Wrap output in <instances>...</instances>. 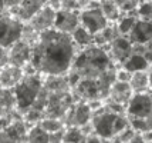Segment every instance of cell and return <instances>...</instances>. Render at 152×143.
Returning <instances> with one entry per match:
<instances>
[{"label":"cell","instance_id":"6da1fadb","mask_svg":"<svg viewBox=\"0 0 152 143\" xmlns=\"http://www.w3.org/2000/svg\"><path fill=\"white\" fill-rule=\"evenodd\" d=\"M78 46L71 34L63 33L57 29L41 32L33 44L30 64L43 76L67 75L73 66Z\"/></svg>","mask_w":152,"mask_h":143},{"label":"cell","instance_id":"7a4b0ae2","mask_svg":"<svg viewBox=\"0 0 152 143\" xmlns=\"http://www.w3.org/2000/svg\"><path fill=\"white\" fill-rule=\"evenodd\" d=\"M113 67H115V63L111 60L107 49L94 43L77 52L70 70L80 79H98L102 73Z\"/></svg>","mask_w":152,"mask_h":143},{"label":"cell","instance_id":"3957f363","mask_svg":"<svg viewBox=\"0 0 152 143\" xmlns=\"http://www.w3.org/2000/svg\"><path fill=\"white\" fill-rule=\"evenodd\" d=\"M93 132L99 137H102L105 142L114 140L122 130L129 126V120L126 115L115 113L113 110H108L105 106L95 110L91 119Z\"/></svg>","mask_w":152,"mask_h":143},{"label":"cell","instance_id":"277c9868","mask_svg":"<svg viewBox=\"0 0 152 143\" xmlns=\"http://www.w3.org/2000/svg\"><path fill=\"white\" fill-rule=\"evenodd\" d=\"M44 79L39 72H26L23 79L14 86V95L17 100V110L23 115L36 102L40 90L43 89Z\"/></svg>","mask_w":152,"mask_h":143},{"label":"cell","instance_id":"5b68a950","mask_svg":"<svg viewBox=\"0 0 152 143\" xmlns=\"http://www.w3.org/2000/svg\"><path fill=\"white\" fill-rule=\"evenodd\" d=\"M23 26L24 23L19 20L16 16H13L10 12H4L0 16V44L6 47L13 46L21 37Z\"/></svg>","mask_w":152,"mask_h":143},{"label":"cell","instance_id":"8992f818","mask_svg":"<svg viewBox=\"0 0 152 143\" xmlns=\"http://www.w3.org/2000/svg\"><path fill=\"white\" fill-rule=\"evenodd\" d=\"M80 19H81V24L86 29H88L93 34L98 33L99 30H102L105 26H108L111 23L105 17V14L102 13L98 1L94 6H93V1H91L87 7L81 9L80 10Z\"/></svg>","mask_w":152,"mask_h":143},{"label":"cell","instance_id":"52a82bcc","mask_svg":"<svg viewBox=\"0 0 152 143\" xmlns=\"http://www.w3.org/2000/svg\"><path fill=\"white\" fill-rule=\"evenodd\" d=\"M128 117H148L152 116V90L134 93L126 103Z\"/></svg>","mask_w":152,"mask_h":143},{"label":"cell","instance_id":"ba28073f","mask_svg":"<svg viewBox=\"0 0 152 143\" xmlns=\"http://www.w3.org/2000/svg\"><path fill=\"white\" fill-rule=\"evenodd\" d=\"M93 109L86 100H77L71 104V107L68 109L66 116L63 117V120L66 123V126H86L91 122L93 119Z\"/></svg>","mask_w":152,"mask_h":143},{"label":"cell","instance_id":"9c48e42d","mask_svg":"<svg viewBox=\"0 0 152 143\" xmlns=\"http://www.w3.org/2000/svg\"><path fill=\"white\" fill-rule=\"evenodd\" d=\"M30 124L24 120L23 115L17 112L12 122L1 132V142H26Z\"/></svg>","mask_w":152,"mask_h":143},{"label":"cell","instance_id":"30bf717a","mask_svg":"<svg viewBox=\"0 0 152 143\" xmlns=\"http://www.w3.org/2000/svg\"><path fill=\"white\" fill-rule=\"evenodd\" d=\"M107 52H108L111 60H113L115 64L122 66L126 61V59L132 55L134 44H132V41L128 39V36L119 34L118 37L107 47Z\"/></svg>","mask_w":152,"mask_h":143},{"label":"cell","instance_id":"8fae6325","mask_svg":"<svg viewBox=\"0 0 152 143\" xmlns=\"http://www.w3.org/2000/svg\"><path fill=\"white\" fill-rule=\"evenodd\" d=\"M81 24L80 19V10H68V9H60L56 14V23L54 29H57L63 33L73 34V32Z\"/></svg>","mask_w":152,"mask_h":143},{"label":"cell","instance_id":"7c38bea8","mask_svg":"<svg viewBox=\"0 0 152 143\" xmlns=\"http://www.w3.org/2000/svg\"><path fill=\"white\" fill-rule=\"evenodd\" d=\"M31 52H33V46L28 44L23 39H20L13 46L9 47L10 63L14 66H19V67H26L31 60Z\"/></svg>","mask_w":152,"mask_h":143},{"label":"cell","instance_id":"4fadbf2b","mask_svg":"<svg viewBox=\"0 0 152 143\" xmlns=\"http://www.w3.org/2000/svg\"><path fill=\"white\" fill-rule=\"evenodd\" d=\"M56 14H57V10H54L53 7L48 6V4H44L37 13L34 14L33 19L28 21V23H30L37 32L41 33V32H44V30H48V29L54 27Z\"/></svg>","mask_w":152,"mask_h":143},{"label":"cell","instance_id":"5bb4252c","mask_svg":"<svg viewBox=\"0 0 152 143\" xmlns=\"http://www.w3.org/2000/svg\"><path fill=\"white\" fill-rule=\"evenodd\" d=\"M128 39L132 44H145L152 39V21L138 19L128 33Z\"/></svg>","mask_w":152,"mask_h":143},{"label":"cell","instance_id":"9a60e30c","mask_svg":"<svg viewBox=\"0 0 152 143\" xmlns=\"http://www.w3.org/2000/svg\"><path fill=\"white\" fill-rule=\"evenodd\" d=\"M24 73L26 72L23 67H19V66H14L12 63H9L4 67L0 69V86L14 89V86L23 79Z\"/></svg>","mask_w":152,"mask_h":143},{"label":"cell","instance_id":"2e32d148","mask_svg":"<svg viewBox=\"0 0 152 143\" xmlns=\"http://www.w3.org/2000/svg\"><path fill=\"white\" fill-rule=\"evenodd\" d=\"M17 112L14 89L0 86V116H13Z\"/></svg>","mask_w":152,"mask_h":143},{"label":"cell","instance_id":"e0dca14e","mask_svg":"<svg viewBox=\"0 0 152 143\" xmlns=\"http://www.w3.org/2000/svg\"><path fill=\"white\" fill-rule=\"evenodd\" d=\"M134 90L131 87L129 82H121V80H115L114 84L110 89V95H108V99H111L114 102H118L125 104L129 102V99L132 97Z\"/></svg>","mask_w":152,"mask_h":143},{"label":"cell","instance_id":"ac0fdd59","mask_svg":"<svg viewBox=\"0 0 152 143\" xmlns=\"http://www.w3.org/2000/svg\"><path fill=\"white\" fill-rule=\"evenodd\" d=\"M118 36H119V32H118V27H117V23H110L102 30H99L98 33L94 34V43L101 46V47L107 49Z\"/></svg>","mask_w":152,"mask_h":143},{"label":"cell","instance_id":"d6986e66","mask_svg":"<svg viewBox=\"0 0 152 143\" xmlns=\"http://www.w3.org/2000/svg\"><path fill=\"white\" fill-rule=\"evenodd\" d=\"M129 84H131V87H132L134 93L149 90V73H148V69H146V70L132 72Z\"/></svg>","mask_w":152,"mask_h":143},{"label":"cell","instance_id":"ffe728a7","mask_svg":"<svg viewBox=\"0 0 152 143\" xmlns=\"http://www.w3.org/2000/svg\"><path fill=\"white\" fill-rule=\"evenodd\" d=\"M71 37H73V40L75 41V44L78 46V47L84 49V47H88V46H91L94 44V34L86 29L83 24H80L78 27L75 29L71 34Z\"/></svg>","mask_w":152,"mask_h":143},{"label":"cell","instance_id":"44dd1931","mask_svg":"<svg viewBox=\"0 0 152 143\" xmlns=\"http://www.w3.org/2000/svg\"><path fill=\"white\" fill-rule=\"evenodd\" d=\"M98 4L102 10V13L105 14V17L111 23H115L122 14L118 3L115 0H101V1H98Z\"/></svg>","mask_w":152,"mask_h":143},{"label":"cell","instance_id":"7402d4cb","mask_svg":"<svg viewBox=\"0 0 152 143\" xmlns=\"http://www.w3.org/2000/svg\"><path fill=\"white\" fill-rule=\"evenodd\" d=\"M138 19L139 17H138V14H137V12H134V13H122L121 14V17L115 21V23H117V27H118L119 34L128 36V33L131 32V29L134 27L135 21L138 20Z\"/></svg>","mask_w":152,"mask_h":143},{"label":"cell","instance_id":"603a6c76","mask_svg":"<svg viewBox=\"0 0 152 143\" xmlns=\"http://www.w3.org/2000/svg\"><path fill=\"white\" fill-rule=\"evenodd\" d=\"M26 142H31V143H48L50 142V135L48 132L43 129L39 123L30 126V129L27 132V137Z\"/></svg>","mask_w":152,"mask_h":143},{"label":"cell","instance_id":"cb8c5ba5","mask_svg":"<svg viewBox=\"0 0 152 143\" xmlns=\"http://www.w3.org/2000/svg\"><path fill=\"white\" fill-rule=\"evenodd\" d=\"M87 133L84 132L83 127L80 126H66V132H64V139L63 142H86Z\"/></svg>","mask_w":152,"mask_h":143},{"label":"cell","instance_id":"d4e9b609","mask_svg":"<svg viewBox=\"0 0 152 143\" xmlns=\"http://www.w3.org/2000/svg\"><path fill=\"white\" fill-rule=\"evenodd\" d=\"M39 124L46 130V132H48V135H50V133H54V132H58V130L66 127V123H64L63 119L50 117V116H44V117L39 122Z\"/></svg>","mask_w":152,"mask_h":143},{"label":"cell","instance_id":"484cf974","mask_svg":"<svg viewBox=\"0 0 152 143\" xmlns=\"http://www.w3.org/2000/svg\"><path fill=\"white\" fill-rule=\"evenodd\" d=\"M39 36H40V32H37L30 23H24V26H23V33H21V37H20V39H23V40L27 41L28 44L33 46L34 43L37 41Z\"/></svg>","mask_w":152,"mask_h":143},{"label":"cell","instance_id":"4316f807","mask_svg":"<svg viewBox=\"0 0 152 143\" xmlns=\"http://www.w3.org/2000/svg\"><path fill=\"white\" fill-rule=\"evenodd\" d=\"M137 14H138L139 19H142V20L152 21V0L141 1L138 9H137Z\"/></svg>","mask_w":152,"mask_h":143},{"label":"cell","instance_id":"83f0119b","mask_svg":"<svg viewBox=\"0 0 152 143\" xmlns=\"http://www.w3.org/2000/svg\"><path fill=\"white\" fill-rule=\"evenodd\" d=\"M131 76H132V72H129L128 69H125L124 66L121 69H117V80H121V82H129L131 80Z\"/></svg>","mask_w":152,"mask_h":143},{"label":"cell","instance_id":"f1b7e54d","mask_svg":"<svg viewBox=\"0 0 152 143\" xmlns=\"http://www.w3.org/2000/svg\"><path fill=\"white\" fill-rule=\"evenodd\" d=\"M10 63V57H9V47L0 44V69L4 67L6 64Z\"/></svg>","mask_w":152,"mask_h":143},{"label":"cell","instance_id":"f546056e","mask_svg":"<svg viewBox=\"0 0 152 143\" xmlns=\"http://www.w3.org/2000/svg\"><path fill=\"white\" fill-rule=\"evenodd\" d=\"M61 9H68V10H81L80 3L77 0H60Z\"/></svg>","mask_w":152,"mask_h":143},{"label":"cell","instance_id":"4dcf8cb0","mask_svg":"<svg viewBox=\"0 0 152 143\" xmlns=\"http://www.w3.org/2000/svg\"><path fill=\"white\" fill-rule=\"evenodd\" d=\"M144 56L146 57V60L149 61V64H152V39L144 44Z\"/></svg>","mask_w":152,"mask_h":143},{"label":"cell","instance_id":"1f68e13d","mask_svg":"<svg viewBox=\"0 0 152 143\" xmlns=\"http://www.w3.org/2000/svg\"><path fill=\"white\" fill-rule=\"evenodd\" d=\"M23 0H4V4H6V9H13V7H17L21 4Z\"/></svg>","mask_w":152,"mask_h":143},{"label":"cell","instance_id":"d6a6232c","mask_svg":"<svg viewBox=\"0 0 152 143\" xmlns=\"http://www.w3.org/2000/svg\"><path fill=\"white\" fill-rule=\"evenodd\" d=\"M7 9H6V4H4V0H0V16L6 12Z\"/></svg>","mask_w":152,"mask_h":143},{"label":"cell","instance_id":"836d02e7","mask_svg":"<svg viewBox=\"0 0 152 143\" xmlns=\"http://www.w3.org/2000/svg\"><path fill=\"white\" fill-rule=\"evenodd\" d=\"M148 73H149V90H152V67L148 69Z\"/></svg>","mask_w":152,"mask_h":143},{"label":"cell","instance_id":"e575fe53","mask_svg":"<svg viewBox=\"0 0 152 143\" xmlns=\"http://www.w3.org/2000/svg\"><path fill=\"white\" fill-rule=\"evenodd\" d=\"M0 142H1V132H0Z\"/></svg>","mask_w":152,"mask_h":143},{"label":"cell","instance_id":"d590c367","mask_svg":"<svg viewBox=\"0 0 152 143\" xmlns=\"http://www.w3.org/2000/svg\"><path fill=\"white\" fill-rule=\"evenodd\" d=\"M94 1H101V0H94Z\"/></svg>","mask_w":152,"mask_h":143}]
</instances>
